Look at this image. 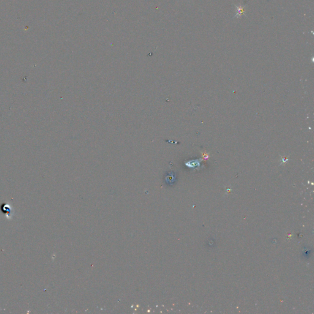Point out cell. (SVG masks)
<instances>
[{
	"instance_id": "obj_1",
	"label": "cell",
	"mask_w": 314,
	"mask_h": 314,
	"mask_svg": "<svg viewBox=\"0 0 314 314\" xmlns=\"http://www.w3.org/2000/svg\"><path fill=\"white\" fill-rule=\"evenodd\" d=\"M235 7L236 8V14L234 16L235 18H240L242 17V15L245 13V9L244 7H242L241 5L237 6L235 5Z\"/></svg>"
}]
</instances>
